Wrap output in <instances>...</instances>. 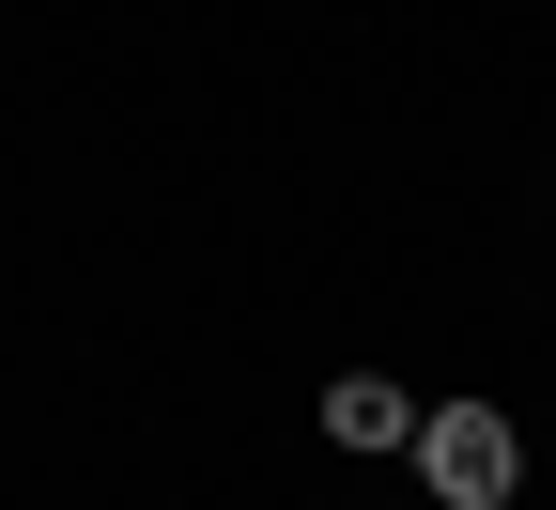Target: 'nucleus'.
Masks as SVG:
<instances>
[{"label": "nucleus", "instance_id": "f257e3e1", "mask_svg": "<svg viewBox=\"0 0 556 510\" xmlns=\"http://www.w3.org/2000/svg\"><path fill=\"white\" fill-rule=\"evenodd\" d=\"M417 480H433L448 510H495L510 495V418L495 402H433V418H417Z\"/></svg>", "mask_w": 556, "mask_h": 510}, {"label": "nucleus", "instance_id": "f03ea898", "mask_svg": "<svg viewBox=\"0 0 556 510\" xmlns=\"http://www.w3.org/2000/svg\"><path fill=\"white\" fill-rule=\"evenodd\" d=\"M325 433H340V449H402L417 418H402V387H387V372H340V387H325Z\"/></svg>", "mask_w": 556, "mask_h": 510}]
</instances>
